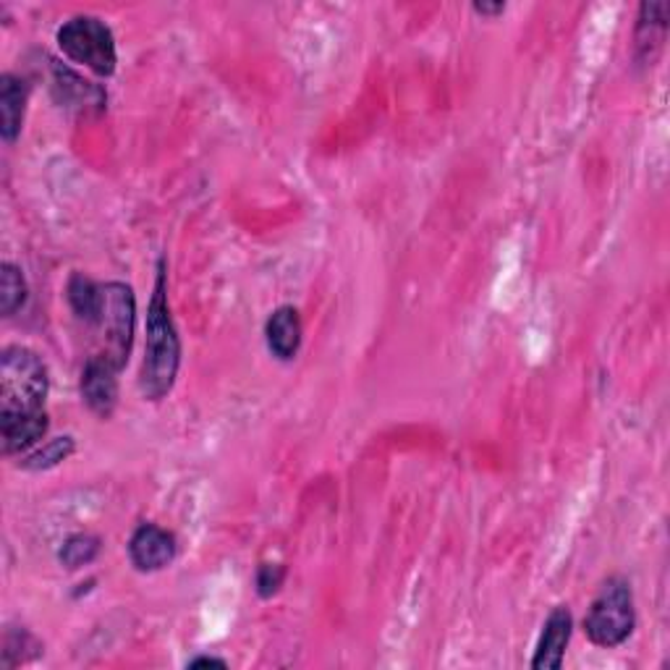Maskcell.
<instances>
[{"instance_id":"obj_1","label":"cell","mask_w":670,"mask_h":670,"mask_svg":"<svg viewBox=\"0 0 670 670\" xmlns=\"http://www.w3.org/2000/svg\"><path fill=\"white\" fill-rule=\"evenodd\" d=\"M166 265L160 262L155 294L147 312V344L145 365H142V394L149 401H160L174 388L178 365H181V341H178L174 317H170L168 294H166Z\"/></svg>"},{"instance_id":"obj_2","label":"cell","mask_w":670,"mask_h":670,"mask_svg":"<svg viewBox=\"0 0 670 670\" xmlns=\"http://www.w3.org/2000/svg\"><path fill=\"white\" fill-rule=\"evenodd\" d=\"M48 396V367L30 348L11 346L0 362V415L40 411Z\"/></svg>"},{"instance_id":"obj_3","label":"cell","mask_w":670,"mask_h":670,"mask_svg":"<svg viewBox=\"0 0 670 670\" xmlns=\"http://www.w3.org/2000/svg\"><path fill=\"white\" fill-rule=\"evenodd\" d=\"M634 597L629 582L610 579L584 618V631L597 647H618L634 631Z\"/></svg>"},{"instance_id":"obj_4","label":"cell","mask_w":670,"mask_h":670,"mask_svg":"<svg viewBox=\"0 0 670 670\" xmlns=\"http://www.w3.org/2000/svg\"><path fill=\"white\" fill-rule=\"evenodd\" d=\"M59 45L74 63H82L100 76L116 71V40L111 27L97 17H74L59 30Z\"/></svg>"},{"instance_id":"obj_5","label":"cell","mask_w":670,"mask_h":670,"mask_svg":"<svg viewBox=\"0 0 670 670\" xmlns=\"http://www.w3.org/2000/svg\"><path fill=\"white\" fill-rule=\"evenodd\" d=\"M134 315H137L134 291L126 283H105L103 310H100L97 320V327L103 331V352L97 356L116 369L126 365L128 352H132Z\"/></svg>"},{"instance_id":"obj_6","label":"cell","mask_w":670,"mask_h":670,"mask_svg":"<svg viewBox=\"0 0 670 670\" xmlns=\"http://www.w3.org/2000/svg\"><path fill=\"white\" fill-rule=\"evenodd\" d=\"M128 555L139 572H160L176 558V537L155 524H142L128 543Z\"/></svg>"},{"instance_id":"obj_7","label":"cell","mask_w":670,"mask_h":670,"mask_svg":"<svg viewBox=\"0 0 670 670\" xmlns=\"http://www.w3.org/2000/svg\"><path fill=\"white\" fill-rule=\"evenodd\" d=\"M118 369L108 365L100 356H92L82 373V396L84 401L95 415L111 417V411L116 409L118 401V383H116Z\"/></svg>"},{"instance_id":"obj_8","label":"cell","mask_w":670,"mask_h":670,"mask_svg":"<svg viewBox=\"0 0 670 670\" xmlns=\"http://www.w3.org/2000/svg\"><path fill=\"white\" fill-rule=\"evenodd\" d=\"M572 613L568 608H555L551 618L545 621V631L540 637L537 655H534L532 668L537 670H555L563 666V655H566L568 641H572Z\"/></svg>"},{"instance_id":"obj_9","label":"cell","mask_w":670,"mask_h":670,"mask_svg":"<svg viewBox=\"0 0 670 670\" xmlns=\"http://www.w3.org/2000/svg\"><path fill=\"white\" fill-rule=\"evenodd\" d=\"M0 432H3V451L21 453L38 446L48 432L45 411H24V415H0Z\"/></svg>"},{"instance_id":"obj_10","label":"cell","mask_w":670,"mask_h":670,"mask_svg":"<svg viewBox=\"0 0 670 670\" xmlns=\"http://www.w3.org/2000/svg\"><path fill=\"white\" fill-rule=\"evenodd\" d=\"M268 346L278 359H294L302 346V320L294 306H281L270 315L265 325Z\"/></svg>"},{"instance_id":"obj_11","label":"cell","mask_w":670,"mask_h":670,"mask_svg":"<svg viewBox=\"0 0 670 670\" xmlns=\"http://www.w3.org/2000/svg\"><path fill=\"white\" fill-rule=\"evenodd\" d=\"M24 105H27V84L17 80V76L6 74L3 84H0V118H3L6 142H13L21 132V121H24Z\"/></svg>"},{"instance_id":"obj_12","label":"cell","mask_w":670,"mask_h":670,"mask_svg":"<svg viewBox=\"0 0 670 670\" xmlns=\"http://www.w3.org/2000/svg\"><path fill=\"white\" fill-rule=\"evenodd\" d=\"M69 304L76 312V317L90 325H97L100 310H103V286L90 281L87 275L76 273L69 281Z\"/></svg>"},{"instance_id":"obj_13","label":"cell","mask_w":670,"mask_h":670,"mask_svg":"<svg viewBox=\"0 0 670 670\" xmlns=\"http://www.w3.org/2000/svg\"><path fill=\"white\" fill-rule=\"evenodd\" d=\"M55 87L61 90V95L66 103L80 105V108H84V105L103 103V92H100L97 87H92L90 82H82L80 76L71 74L69 69L55 66Z\"/></svg>"},{"instance_id":"obj_14","label":"cell","mask_w":670,"mask_h":670,"mask_svg":"<svg viewBox=\"0 0 670 670\" xmlns=\"http://www.w3.org/2000/svg\"><path fill=\"white\" fill-rule=\"evenodd\" d=\"M27 302V283L19 268H13L11 262H6L0 268V312L6 317L17 315V312Z\"/></svg>"},{"instance_id":"obj_15","label":"cell","mask_w":670,"mask_h":670,"mask_svg":"<svg viewBox=\"0 0 670 670\" xmlns=\"http://www.w3.org/2000/svg\"><path fill=\"white\" fill-rule=\"evenodd\" d=\"M71 453H74V440L55 438V440H50L48 446H42L40 451L27 456V459L21 461V467L32 469V472H40V469H53V467H59L61 461H66Z\"/></svg>"},{"instance_id":"obj_16","label":"cell","mask_w":670,"mask_h":670,"mask_svg":"<svg viewBox=\"0 0 670 670\" xmlns=\"http://www.w3.org/2000/svg\"><path fill=\"white\" fill-rule=\"evenodd\" d=\"M97 551H100L97 537H90V534H76V537H71L69 543L63 545L61 561L66 563L69 568H80V566H87L90 561H95Z\"/></svg>"},{"instance_id":"obj_17","label":"cell","mask_w":670,"mask_h":670,"mask_svg":"<svg viewBox=\"0 0 670 670\" xmlns=\"http://www.w3.org/2000/svg\"><path fill=\"white\" fill-rule=\"evenodd\" d=\"M283 576H286V568L273 566V563H265V566L260 568V574H257V592H260L262 597L275 595V592L281 589Z\"/></svg>"},{"instance_id":"obj_18","label":"cell","mask_w":670,"mask_h":670,"mask_svg":"<svg viewBox=\"0 0 670 670\" xmlns=\"http://www.w3.org/2000/svg\"><path fill=\"white\" fill-rule=\"evenodd\" d=\"M474 11H477V13H482V17H495V13H503V11H505V6H503V3H495V6H490V3H474Z\"/></svg>"},{"instance_id":"obj_19","label":"cell","mask_w":670,"mask_h":670,"mask_svg":"<svg viewBox=\"0 0 670 670\" xmlns=\"http://www.w3.org/2000/svg\"><path fill=\"white\" fill-rule=\"evenodd\" d=\"M202 666L226 668V660H218V658H197V660H191V668H202Z\"/></svg>"}]
</instances>
